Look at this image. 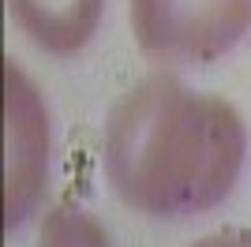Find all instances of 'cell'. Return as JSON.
Masks as SVG:
<instances>
[{
    "label": "cell",
    "instance_id": "3",
    "mask_svg": "<svg viewBox=\"0 0 251 247\" xmlns=\"http://www.w3.org/2000/svg\"><path fill=\"white\" fill-rule=\"evenodd\" d=\"M49 116L34 82L4 60V225L15 228L45 191Z\"/></svg>",
    "mask_w": 251,
    "mask_h": 247
},
{
    "label": "cell",
    "instance_id": "6",
    "mask_svg": "<svg viewBox=\"0 0 251 247\" xmlns=\"http://www.w3.org/2000/svg\"><path fill=\"white\" fill-rule=\"evenodd\" d=\"M188 247H251V232H244V228H221V232H210V236L195 240Z\"/></svg>",
    "mask_w": 251,
    "mask_h": 247
},
{
    "label": "cell",
    "instance_id": "1",
    "mask_svg": "<svg viewBox=\"0 0 251 247\" xmlns=\"http://www.w3.org/2000/svg\"><path fill=\"white\" fill-rule=\"evenodd\" d=\"M248 150L240 113L221 94L150 75L105 120V173L124 206L147 217H191L232 191Z\"/></svg>",
    "mask_w": 251,
    "mask_h": 247
},
{
    "label": "cell",
    "instance_id": "2",
    "mask_svg": "<svg viewBox=\"0 0 251 247\" xmlns=\"http://www.w3.org/2000/svg\"><path fill=\"white\" fill-rule=\"evenodd\" d=\"M143 56L154 64H210L251 26V0H127Z\"/></svg>",
    "mask_w": 251,
    "mask_h": 247
},
{
    "label": "cell",
    "instance_id": "5",
    "mask_svg": "<svg viewBox=\"0 0 251 247\" xmlns=\"http://www.w3.org/2000/svg\"><path fill=\"white\" fill-rule=\"evenodd\" d=\"M38 247H109V236L86 210L56 206L38 232Z\"/></svg>",
    "mask_w": 251,
    "mask_h": 247
},
{
    "label": "cell",
    "instance_id": "4",
    "mask_svg": "<svg viewBox=\"0 0 251 247\" xmlns=\"http://www.w3.org/2000/svg\"><path fill=\"white\" fill-rule=\"evenodd\" d=\"M8 4L23 34L56 56L79 52L101 19V0H8Z\"/></svg>",
    "mask_w": 251,
    "mask_h": 247
}]
</instances>
